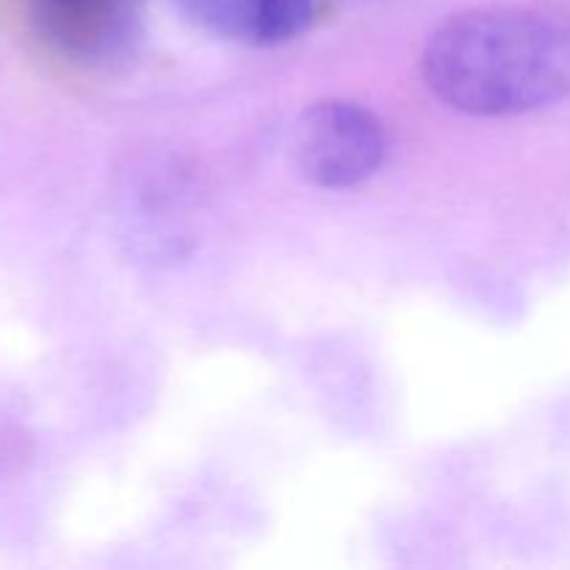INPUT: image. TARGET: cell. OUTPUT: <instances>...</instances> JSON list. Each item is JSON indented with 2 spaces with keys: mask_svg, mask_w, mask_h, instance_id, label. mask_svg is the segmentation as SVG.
<instances>
[{
  "mask_svg": "<svg viewBox=\"0 0 570 570\" xmlns=\"http://www.w3.org/2000/svg\"><path fill=\"white\" fill-rule=\"evenodd\" d=\"M142 0H31L37 37L76 65H106L131 48Z\"/></svg>",
  "mask_w": 570,
  "mask_h": 570,
  "instance_id": "obj_3",
  "label": "cell"
},
{
  "mask_svg": "<svg viewBox=\"0 0 570 570\" xmlns=\"http://www.w3.org/2000/svg\"><path fill=\"white\" fill-rule=\"evenodd\" d=\"M445 106L476 117L546 109L570 98V14L557 6H484L440 22L421 56Z\"/></svg>",
  "mask_w": 570,
  "mask_h": 570,
  "instance_id": "obj_1",
  "label": "cell"
},
{
  "mask_svg": "<svg viewBox=\"0 0 570 570\" xmlns=\"http://www.w3.org/2000/svg\"><path fill=\"white\" fill-rule=\"evenodd\" d=\"M321 0H176L193 26L239 45H278L312 28Z\"/></svg>",
  "mask_w": 570,
  "mask_h": 570,
  "instance_id": "obj_4",
  "label": "cell"
},
{
  "mask_svg": "<svg viewBox=\"0 0 570 570\" xmlns=\"http://www.w3.org/2000/svg\"><path fill=\"white\" fill-rule=\"evenodd\" d=\"M295 167L323 189H348L379 173L387 156V131L376 111L354 100H317L293 131Z\"/></svg>",
  "mask_w": 570,
  "mask_h": 570,
  "instance_id": "obj_2",
  "label": "cell"
}]
</instances>
